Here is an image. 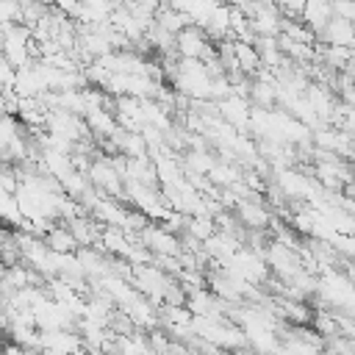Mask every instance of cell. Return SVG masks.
<instances>
[{
    "mask_svg": "<svg viewBox=\"0 0 355 355\" xmlns=\"http://www.w3.org/2000/svg\"><path fill=\"white\" fill-rule=\"evenodd\" d=\"M239 216H241V222L247 225V227H266L269 222H272V216H269V211L255 200V202H239Z\"/></svg>",
    "mask_w": 355,
    "mask_h": 355,
    "instance_id": "obj_3",
    "label": "cell"
},
{
    "mask_svg": "<svg viewBox=\"0 0 355 355\" xmlns=\"http://www.w3.org/2000/svg\"><path fill=\"white\" fill-rule=\"evenodd\" d=\"M44 244L53 250V252H75L80 244L78 239L72 236V230L67 225H50L44 230Z\"/></svg>",
    "mask_w": 355,
    "mask_h": 355,
    "instance_id": "obj_2",
    "label": "cell"
},
{
    "mask_svg": "<svg viewBox=\"0 0 355 355\" xmlns=\"http://www.w3.org/2000/svg\"><path fill=\"white\" fill-rule=\"evenodd\" d=\"M316 39L322 44H341V47H352V22L349 19H338L330 17L327 25L316 33Z\"/></svg>",
    "mask_w": 355,
    "mask_h": 355,
    "instance_id": "obj_1",
    "label": "cell"
},
{
    "mask_svg": "<svg viewBox=\"0 0 355 355\" xmlns=\"http://www.w3.org/2000/svg\"><path fill=\"white\" fill-rule=\"evenodd\" d=\"M22 211H19V205H17V194L14 191H6V189H0V222H8V225H22Z\"/></svg>",
    "mask_w": 355,
    "mask_h": 355,
    "instance_id": "obj_4",
    "label": "cell"
},
{
    "mask_svg": "<svg viewBox=\"0 0 355 355\" xmlns=\"http://www.w3.org/2000/svg\"><path fill=\"white\" fill-rule=\"evenodd\" d=\"M189 222V233L194 236V239H200V241H205L211 233H214V222L208 219V216H194V219H186Z\"/></svg>",
    "mask_w": 355,
    "mask_h": 355,
    "instance_id": "obj_5",
    "label": "cell"
},
{
    "mask_svg": "<svg viewBox=\"0 0 355 355\" xmlns=\"http://www.w3.org/2000/svg\"><path fill=\"white\" fill-rule=\"evenodd\" d=\"M330 11H333V17H338V19H349V22H352V17H355V6H352V0H330Z\"/></svg>",
    "mask_w": 355,
    "mask_h": 355,
    "instance_id": "obj_6",
    "label": "cell"
}]
</instances>
